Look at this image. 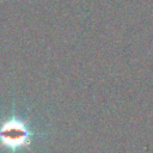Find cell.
<instances>
[{
    "label": "cell",
    "mask_w": 153,
    "mask_h": 153,
    "mask_svg": "<svg viewBox=\"0 0 153 153\" xmlns=\"http://www.w3.org/2000/svg\"><path fill=\"white\" fill-rule=\"evenodd\" d=\"M31 131L26 126L18 120H11L5 122L0 127V141L4 146H7L12 149L26 145L30 141Z\"/></svg>",
    "instance_id": "cell-1"
}]
</instances>
